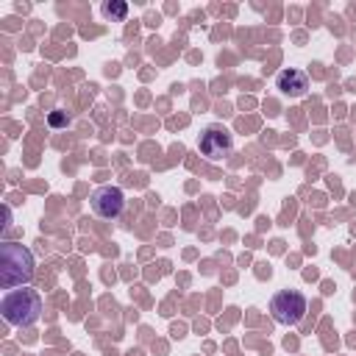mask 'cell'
I'll return each mask as SVG.
<instances>
[{"instance_id": "cell-3", "label": "cell", "mask_w": 356, "mask_h": 356, "mask_svg": "<svg viewBox=\"0 0 356 356\" xmlns=\"http://www.w3.org/2000/svg\"><path fill=\"white\" fill-rule=\"evenodd\" d=\"M270 314L281 325H298L306 317V298L298 289H281L270 300Z\"/></svg>"}, {"instance_id": "cell-7", "label": "cell", "mask_w": 356, "mask_h": 356, "mask_svg": "<svg viewBox=\"0 0 356 356\" xmlns=\"http://www.w3.org/2000/svg\"><path fill=\"white\" fill-rule=\"evenodd\" d=\"M103 14L106 17H114V19H125V14H128V6L125 3H103Z\"/></svg>"}, {"instance_id": "cell-5", "label": "cell", "mask_w": 356, "mask_h": 356, "mask_svg": "<svg viewBox=\"0 0 356 356\" xmlns=\"http://www.w3.org/2000/svg\"><path fill=\"white\" fill-rule=\"evenodd\" d=\"M89 203H92V211H95L97 217H103V220H117V217L122 214V209H125V195H122L120 186L106 184V186H97V189L92 192Z\"/></svg>"}, {"instance_id": "cell-2", "label": "cell", "mask_w": 356, "mask_h": 356, "mask_svg": "<svg viewBox=\"0 0 356 356\" xmlns=\"http://www.w3.org/2000/svg\"><path fill=\"white\" fill-rule=\"evenodd\" d=\"M0 312H3V320L8 325H33L42 314V295L31 286H22V289H11L3 303H0Z\"/></svg>"}, {"instance_id": "cell-4", "label": "cell", "mask_w": 356, "mask_h": 356, "mask_svg": "<svg viewBox=\"0 0 356 356\" xmlns=\"http://www.w3.org/2000/svg\"><path fill=\"white\" fill-rule=\"evenodd\" d=\"M197 150H200L206 159H222V156H228V153L234 150V136H231V131H228L225 125L211 122V125H206V128L200 131V136H197Z\"/></svg>"}, {"instance_id": "cell-1", "label": "cell", "mask_w": 356, "mask_h": 356, "mask_svg": "<svg viewBox=\"0 0 356 356\" xmlns=\"http://www.w3.org/2000/svg\"><path fill=\"white\" fill-rule=\"evenodd\" d=\"M33 278V253L25 245L3 242L0 245V284L6 289L28 284Z\"/></svg>"}, {"instance_id": "cell-6", "label": "cell", "mask_w": 356, "mask_h": 356, "mask_svg": "<svg viewBox=\"0 0 356 356\" xmlns=\"http://www.w3.org/2000/svg\"><path fill=\"white\" fill-rule=\"evenodd\" d=\"M275 86H278L284 95H289V97H303V95L309 92V75H306L303 70L289 67V70H281V72L275 75Z\"/></svg>"}, {"instance_id": "cell-8", "label": "cell", "mask_w": 356, "mask_h": 356, "mask_svg": "<svg viewBox=\"0 0 356 356\" xmlns=\"http://www.w3.org/2000/svg\"><path fill=\"white\" fill-rule=\"evenodd\" d=\"M64 122H67V117H64V114H58V111H56V114H50V125H64Z\"/></svg>"}]
</instances>
